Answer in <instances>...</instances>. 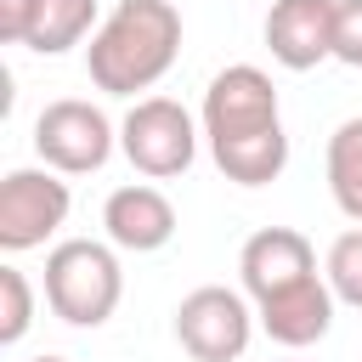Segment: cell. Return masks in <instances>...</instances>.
Wrapping results in <instances>:
<instances>
[{
  "label": "cell",
  "mask_w": 362,
  "mask_h": 362,
  "mask_svg": "<svg viewBox=\"0 0 362 362\" xmlns=\"http://www.w3.org/2000/svg\"><path fill=\"white\" fill-rule=\"evenodd\" d=\"M124 300V266L113 243L96 238H62L45 255V305L68 328H102Z\"/></svg>",
  "instance_id": "3957f363"
},
{
  "label": "cell",
  "mask_w": 362,
  "mask_h": 362,
  "mask_svg": "<svg viewBox=\"0 0 362 362\" xmlns=\"http://www.w3.org/2000/svg\"><path fill=\"white\" fill-rule=\"evenodd\" d=\"M74 209V192L57 170H6L0 181V249L6 255H28V249H45V238L62 232Z\"/></svg>",
  "instance_id": "52a82bcc"
},
{
  "label": "cell",
  "mask_w": 362,
  "mask_h": 362,
  "mask_svg": "<svg viewBox=\"0 0 362 362\" xmlns=\"http://www.w3.org/2000/svg\"><path fill=\"white\" fill-rule=\"evenodd\" d=\"M334 11L339 0H272L266 11V51L288 74H305L334 57Z\"/></svg>",
  "instance_id": "9c48e42d"
},
{
  "label": "cell",
  "mask_w": 362,
  "mask_h": 362,
  "mask_svg": "<svg viewBox=\"0 0 362 362\" xmlns=\"http://www.w3.org/2000/svg\"><path fill=\"white\" fill-rule=\"evenodd\" d=\"M34 322V283L23 266H0V345H17Z\"/></svg>",
  "instance_id": "9a60e30c"
},
{
  "label": "cell",
  "mask_w": 362,
  "mask_h": 362,
  "mask_svg": "<svg viewBox=\"0 0 362 362\" xmlns=\"http://www.w3.org/2000/svg\"><path fill=\"white\" fill-rule=\"evenodd\" d=\"M334 288H328V277H311L305 288H294V294H283V300H272V305H255V322L266 328V339L272 345H283V351H305V345H317V339H328V328H334Z\"/></svg>",
  "instance_id": "8fae6325"
},
{
  "label": "cell",
  "mask_w": 362,
  "mask_h": 362,
  "mask_svg": "<svg viewBox=\"0 0 362 362\" xmlns=\"http://www.w3.org/2000/svg\"><path fill=\"white\" fill-rule=\"evenodd\" d=\"M113 147H119V124L85 96H57L34 119V153L57 175H90L113 158Z\"/></svg>",
  "instance_id": "5b68a950"
},
{
  "label": "cell",
  "mask_w": 362,
  "mask_h": 362,
  "mask_svg": "<svg viewBox=\"0 0 362 362\" xmlns=\"http://www.w3.org/2000/svg\"><path fill=\"white\" fill-rule=\"evenodd\" d=\"M28 362H68V356H28Z\"/></svg>",
  "instance_id": "ac0fdd59"
},
{
  "label": "cell",
  "mask_w": 362,
  "mask_h": 362,
  "mask_svg": "<svg viewBox=\"0 0 362 362\" xmlns=\"http://www.w3.org/2000/svg\"><path fill=\"white\" fill-rule=\"evenodd\" d=\"M34 23H40V0H0V40L28 45Z\"/></svg>",
  "instance_id": "e0dca14e"
},
{
  "label": "cell",
  "mask_w": 362,
  "mask_h": 362,
  "mask_svg": "<svg viewBox=\"0 0 362 362\" xmlns=\"http://www.w3.org/2000/svg\"><path fill=\"white\" fill-rule=\"evenodd\" d=\"M102 232L113 249L124 255H153L175 238V204L153 187V181H130V187H113L107 204H102Z\"/></svg>",
  "instance_id": "30bf717a"
},
{
  "label": "cell",
  "mask_w": 362,
  "mask_h": 362,
  "mask_svg": "<svg viewBox=\"0 0 362 362\" xmlns=\"http://www.w3.org/2000/svg\"><path fill=\"white\" fill-rule=\"evenodd\" d=\"M204 141V124L175 96H136V107L119 119V153L147 181H175L192 170Z\"/></svg>",
  "instance_id": "277c9868"
},
{
  "label": "cell",
  "mask_w": 362,
  "mask_h": 362,
  "mask_svg": "<svg viewBox=\"0 0 362 362\" xmlns=\"http://www.w3.org/2000/svg\"><path fill=\"white\" fill-rule=\"evenodd\" d=\"M198 124H204V147L226 181L266 187L288 170V130H283L277 85L266 68H255V62L221 68L204 90Z\"/></svg>",
  "instance_id": "6da1fadb"
},
{
  "label": "cell",
  "mask_w": 362,
  "mask_h": 362,
  "mask_svg": "<svg viewBox=\"0 0 362 362\" xmlns=\"http://www.w3.org/2000/svg\"><path fill=\"white\" fill-rule=\"evenodd\" d=\"M175 339L192 362H238L255 339V305L243 288L204 283L175 305Z\"/></svg>",
  "instance_id": "8992f818"
},
{
  "label": "cell",
  "mask_w": 362,
  "mask_h": 362,
  "mask_svg": "<svg viewBox=\"0 0 362 362\" xmlns=\"http://www.w3.org/2000/svg\"><path fill=\"white\" fill-rule=\"evenodd\" d=\"M96 28H102V0H40V23L28 34V51L62 57V51L85 45Z\"/></svg>",
  "instance_id": "7c38bea8"
},
{
  "label": "cell",
  "mask_w": 362,
  "mask_h": 362,
  "mask_svg": "<svg viewBox=\"0 0 362 362\" xmlns=\"http://www.w3.org/2000/svg\"><path fill=\"white\" fill-rule=\"evenodd\" d=\"M311 277H322L317 272V249L294 226H260L238 249V283H243L249 305H272V300L305 288Z\"/></svg>",
  "instance_id": "ba28073f"
},
{
  "label": "cell",
  "mask_w": 362,
  "mask_h": 362,
  "mask_svg": "<svg viewBox=\"0 0 362 362\" xmlns=\"http://www.w3.org/2000/svg\"><path fill=\"white\" fill-rule=\"evenodd\" d=\"M283 362H300V356H283Z\"/></svg>",
  "instance_id": "d6986e66"
},
{
  "label": "cell",
  "mask_w": 362,
  "mask_h": 362,
  "mask_svg": "<svg viewBox=\"0 0 362 362\" xmlns=\"http://www.w3.org/2000/svg\"><path fill=\"white\" fill-rule=\"evenodd\" d=\"M322 170H328V192H334L339 215L362 226V113L345 119V124H334L328 153H322Z\"/></svg>",
  "instance_id": "4fadbf2b"
},
{
  "label": "cell",
  "mask_w": 362,
  "mask_h": 362,
  "mask_svg": "<svg viewBox=\"0 0 362 362\" xmlns=\"http://www.w3.org/2000/svg\"><path fill=\"white\" fill-rule=\"evenodd\" d=\"M181 57V11L170 0H119L85 45V74L102 96L153 90Z\"/></svg>",
  "instance_id": "7a4b0ae2"
},
{
  "label": "cell",
  "mask_w": 362,
  "mask_h": 362,
  "mask_svg": "<svg viewBox=\"0 0 362 362\" xmlns=\"http://www.w3.org/2000/svg\"><path fill=\"white\" fill-rule=\"evenodd\" d=\"M322 277H328V288H334L339 305L362 311V226H351V232H339V238L328 243Z\"/></svg>",
  "instance_id": "5bb4252c"
},
{
  "label": "cell",
  "mask_w": 362,
  "mask_h": 362,
  "mask_svg": "<svg viewBox=\"0 0 362 362\" xmlns=\"http://www.w3.org/2000/svg\"><path fill=\"white\" fill-rule=\"evenodd\" d=\"M334 62L362 68V0H339L334 11Z\"/></svg>",
  "instance_id": "2e32d148"
}]
</instances>
